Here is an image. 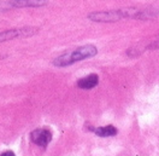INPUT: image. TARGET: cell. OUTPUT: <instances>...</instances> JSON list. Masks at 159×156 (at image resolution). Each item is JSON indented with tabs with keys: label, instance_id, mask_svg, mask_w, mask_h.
<instances>
[{
	"label": "cell",
	"instance_id": "obj_8",
	"mask_svg": "<svg viewBox=\"0 0 159 156\" xmlns=\"http://www.w3.org/2000/svg\"><path fill=\"white\" fill-rule=\"evenodd\" d=\"M0 156H16L15 155V153L13 151H11V150H9V151H5V153H2Z\"/></svg>",
	"mask_w": 159,
	"mask_h": 156
},
{
	"label": "cell",
	"instance_id": "obj_4",
	"mask_svg": "<svg viewBox=\"0 0 159 156\" xmlns=\"http://www.w3.org/2000/svg\"><path fill=\"white\" fill-rule=\"evenodd\" d=\"M99 82V76L97 74H90L83 79H80L77 82V86L82 90H92L94 88Z\"/></svg>",
	"mask_w": 159,
	"mask_h": 156
},
{
	"label": "cell",
	"instance_id": "obj_1",
	"mask_svg": "<svg viewBox=\"0 0 159 156\" xmlns=\"http://www.w3.org/2000/svg\"><path fill=\"white\" fill-rule=\"evenodd\" d=\"M97 47L93 46V45H86V46H81L79 49L72 50L70 52H66L65 55L60 56L58 58L53 62L54 66L57 67H66L70 66L75 62H80L82 59L89 58L97 55Z\"/></svg>",
	"mask_w": 159,
	"mask_h": 156
},
{
	"label": "cell",
	"instance_id": "obj_5",
	"mask_svg": "<svg viewBox=\"0 0 159 156\" xmlns=\"http://www.w3.org/2000/svg\"><path fill=\"white\" fill-rule=\"evenodd\" d=\"M47 2V0H15L12 1L13 6H42Z\"/></svg>",
	"mask_w": 159,
	"mask_h": 156
},
{
	"label": "cell",
	"instance_id": "obj_7",
	"mask_svg": "<svg viewBox=\"0 0 159 156\" xmlns=\"http://www.w3.org/2000/svg\"><path fill=\"white\" fill-rule=\"evenodd\" d=\"M149 47H152V49H159V39L154 40V41H153V44H151V46H149Z\"/></svg>",
	"mask_w": 159,
	"mask_h": 156
},
{
	"label": "cell",
	"instance_id": "obj_6",
	"mask_svg": "<svg viewBox=\"0 0 159 156\" xmlns=\"http://www.w3.org/2000/svg\"><path fill=\"white\" fill-rule=\"evenodd\" d=\"M94 132H95V134H98L99 137H111V136H115L117 133V129H116L115 126L109 125V126L98 127Z\"/></svg>",
	"mask_w": 159,
	"mask_h": 156
},
{
	"label": "cell",
	"instance_id": "obj_2",
	"mask_svg": "<svg viewBox=\"0 0 159 156\" xmlns=\"http://www.w3.org/2000/svg\"><path fill=\"white\" fill-rule=\"evenodd\" d=\"M31 140L40 146H47L52 140V133L46 128H38L31 132Z\"/></svg>",
	"mask_w": 159,
	"mask_h": 156
},
{
	"label": "cell",
	"instance_id": "obj_3",
	"mask_svg": "<svg viewBox=\"0 0 159 156\" xmlns=\"http://www.w3.org/2000/svg\"><path fill=\"white\" fill-rule=\"evenodd\" d=\"M29 30L30 29L28 28V29H11L2 32V33H0V42L11 40L13 38H17V37H25V35L33 34V33H29Z\"/></svg>",
	"mask_w": 159,
	"mask_h": 156
}]
</instances>
